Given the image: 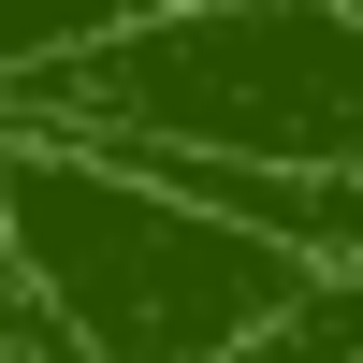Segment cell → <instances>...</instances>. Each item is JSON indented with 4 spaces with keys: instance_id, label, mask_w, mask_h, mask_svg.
Masks as SVG:
<instances>
[{
    "instance_id": "obj_1",
    "label": "cell",
    "mask_w": 363,
    "mask_h": 363,
    "mask_svg": "<svg viewBox=\"0 0 363 363\" xmlns=\"http://www.w3.org/2000/svg\"><path fill=\"white\" fill-rule=\"evenodd\" d=\"M0 131L102 160L363 174V0H174L131 44L0 87Z\"/></svg>"
},
{
    "instance_id": "obj_2",
    "label": "cell",
    "mask_w": 363,
    "mask_h": 363,
    "mask_svg": "<svg viewBox=\"0 0 363 363\" xmlns=\"http://www.w3.org/2000/svg\"><path fill=\"white\" fill-rule=\"evenodd\" d=\"M0 247L73 335V363H233L306 291L291 247L174 189L160 160H102L44 131H0Z\"/></svg>"
},
{
    "instance_id": "obj_3",
    "label": "cell",
    "mask_w": 363,
    "mask_h": 363,
    "mask_svg": "<svg viewBox=\"0 0 363 363\" xmlns=\"http://www.w3.org/2000/svg\"><path fill=\"white\" fill-rule=\"evenodd\" d=\"M174 0H0V87H29V73H58V58H102V44H131V29H160Z\"/></svg>"
},
{
    "instance_id": "obj_4",
    "label": "cell",
    "mask_w": 363,
    "mask_h": 363,
    "mask_svg": "<svg viewBox=\"0 0 363 363\" xmlns=\"http://www.w3.org/2000/svg\"><path fill=\"white\" fill-rule=\"evenodd\" d=\"M0 363H73V335L44 320V291L15 277V247H0Z\"/></svg>"
}]
</instances>
